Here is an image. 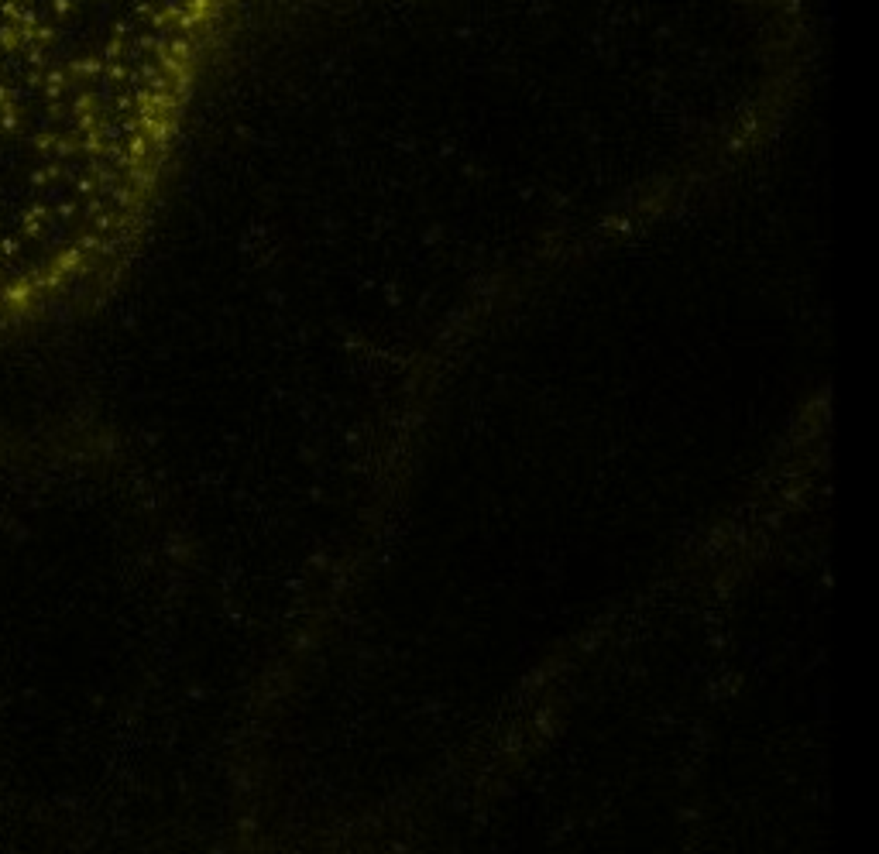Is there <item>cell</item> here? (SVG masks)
<instances>
[]
</instances>
